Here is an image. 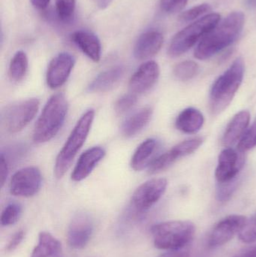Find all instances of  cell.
Wrapping results in <instances>:
<instances>
[{"label": "cell", "mask_w": 256, "mask_h": 257, "mask_svg": "<svg viewBox=\"0 0 256 257\" xmlns=\"http://www.w3.org/2000/svg\"><path fill=\"white\" fill-rule=\"evenodd\" d=\"M68 108L69 104L64 94L53 95L36 122L33 131V141L36 143L42 144L54 139L64 123Z\"/></svg>", "instance_id": "3"}, {"label": "cell", "mask_w": 256, "mask_h": 257, "mask_svg": "<svg viewBox=\"0 0 256 257\" xmlns=\"http://www.w3.org/2000/svg\"><path fill=\"white\" fill-rule=\"evenodd\" d=\"M165 178H153L141 184L132 195V207L137 212H144L151 208L162 198L166 190Z\"/></svg>", "instance_id": "8"}, {"label": "cell", "mask_w": 256, "mask_h": 257, "mask_svg": "<svg viewBox=\"0 0 256 257\" xmlns=\"http://www.w3.org/2000/svg\"><path fill=\"white\" fill-rule=\"evenodd\" d=\"M163 41L162 33L156 30L143 33L134 47V56L139 60H147L154 57L162 48Z\"/></svg>", "instance_id": "17"}, {"label": "cell", "mask_w": 256, "mask_h": 257, "mask_svg": "<svg viewBox=\"0 0 256 257\" xmlns=\"http://www.w3.org/2000/svg\"><path fill=\"white\" fill-rule=\"evenodd\" d=\"M105 149L99 146L93 147L83 153L72 172V179L75 182H80L87 178L105 157Z\"/></svg>", "instance_id": "16"}, {"label": "cell", "mask_w": 256, "mask_h": 257, "mask_svg": "<svg viewBox=\"0 0 256 257\" xmlns=\"http://www.w3.org/2000/svg\"><path fill=\"white\" fill-rule=\"evenodd\" d=\"M248 219L242 215H230L219 222L210 232L208 238L210 247H220L240 233Z\"/></svg>", "instance_id": "11"}, {"label": "cell", "mask_w": 256, "mask_h": 257, "mask_svg": "<svg viewBox=\"0 0 256 257\" xmlns=\"http://www.w3.org/2000/svg\"><path fill=\"white\" fill-rule=\"evenodd\" d=\"M28 70V58L22 51H18L14 55L9 65V76L15 82H20L24 79Z\"/></svg>", "instance_id": "25"}, {"label": "cell", "mask_w": 256, "mask_h": 257, "mask_svg": "<svg viewBox=\"0 0 256 257\" xmlns=\"http://www.w3.org/2000/svg\"><path fill=\"white\" fill-rule=\"evenodd\" d=\"M9 175V162L3 154L0 156V183L1 187L4 186Z\"/></svg>", "instance_id": "36"}, {"label": "cell", "mask_w": 256, "mask_h": 257, "mask_svg": "<svg viewBox=\"0 0 256 257\" xmlns=\"http://www.w3.org/2000/svg\"><path fill=\"white\" fill-rule=\"evenodd\" d=\"M94 117V110L90 109L86 111L69 135L56 160L54 174L57 178H63L69 170L72 161L87 140Z\"/></svg>", "instance_id": "4"}, {"label": "cell", "mask_w": 256, "mask_h": 257, "mask_svg": "<svg viewBox=\"0 0 256 257\" xmlns=\"http://www.w3.org/2000/svg\"><path fill=\"white\" fill-rule=\"evenodd\" d=\"M30 257H64L61 243L51 233L42 232Z\"/></svg>", "instance_id": "22"}, {"label": "cell", "mask_w": 256, "mask_h": 257, "mask_svg": "<svg viewBox=\"0 0 256 257\" xmlns=\"http://www.w3.org/2000/svg\"><path fill=\"white\" fill-rule=\"evenodd\" d=\"M157 142L154 139H148L137 148L131 160V166L135 171H141L150 166V160L156 151Z\"/></svg>", "instance_id": "24"}, {"label": "cell", "mask_w": 256, "mask_h": 257, "mask_svg": "<svg viewBox=\"0 0 256 257\" xmlns=\"http://www.w3.org/2000/svg\"><path fill=\"white\" fill-rule=\"evenodd\" d=\"M94 223L90 214L80 212L74 216L67 232V240L72 248L80 250L88 244L93 235Z\"/></svg>", "instance_id": "13"}, {"label": "cell", "mask_w": 256, "mask_h": 257, "mask_svg": "<svg viewBox=\"0 0 256 257\" xmlns=\"http://www.w3.org/2000/svg\"><path fill=\"white\" fill-rule=\"evenodd\" d=\"M244 21L242 12L230 13L201 39L194 53L195 58L207 60L232 45L241 33Z\"/></svg>", "instance_id": "1"}, {"label": "cell", "mask_w": 256, "mask_h": 257, "mask_svg": "<svg viewBox=\"0 0 256 257\" xmlns=\"http://www.w3.org/2000/svg\"><path fill=\"white\" fill-rule=\"evenodd\" d=\"M211 10V6L207 3L198 5L194 6L185 12H182L179 16V21L182 23H188L190 21H196L199 19L200 17L204 16L205 14L208 13Z\"/></svg>", "instance_id": "29"}, {"label": "cell", "mask_w": 256, "mask_h": 257, "mask_svg": "<svg viewBox=\"0 0 256 257\" xmlns=\"http://www.w3.org/2000/svg\"><path fill=\"white\" fill-rule=\"evenodd\" d=\"M220 21V15L210 13L201 17L177 33L171 41L168 54L171 57L183 55L212 30Z\"/></svg>", "instance_id": "6"}, {"label": "cell", "mask_w": 256, "mask_h": 257, "mask_svg": "<svg viewBox=\"0 0 256 257\" xmlns=\"http://www.w3.org/2000/svg\"><path fill=\"white\" fill-rule=\"evenodd\" d=\"M57 16L63 22L72 21L75 15L76 0H55Z\"/></svg>", "instance_id": "28"}, {"label": "cell", "mask_w": 256, "mask_h": 257, "mask_svg": "<svg viewBox=\"0 0 256 257\" xmlns=\"http://www.w3.org/2000/svg\"><path fill=\"white\" fill-rule=\"evenodd\" d=\"M245 4L249 9H255L256 8V0H246Z\"/></svg>", "instance_id": "41"}, {"label": "cell", "mask_w": 256, "mask_h": 257, "mask_svg": "<svg viewBox=\"0 0 256 257\" xmlns=\"http://www.w3.org/2000/svg\"><path fill=\"white\" fill-rule=\"evenodd\" d=\"M239 238L246 244L256 241V213L249 220H247L244 227L239 233Z\"/></svg>", "instance_id": "33"}, {"label": "cell", "mask_w": 256, "mask_h": 257, "mask_svg": "<svg viewBox=\"0 0 256 257\" xmlns=\"http://www.w3.org/2000/svg\"><path fill=\"white\" fill-rule=\"evenodd\" d=\"M187 3L188 0H160L159 5L165 13L174 14L183 10Z\"/></svg>", "instance_id": "34"}, {"label": "cell", "mask_w": 256, "mask_h": 257, "mask_svg": "<svg viewBox=\"0 0 256 257\" xmlns=\"http://www.w3.org/2000/svg\"><path fill=\"white\" fill-rule=\"evenodd\" d=\"M24 237H25V232L22 229L15 232L11 238L10 241L8 243L7 246H6V251L12 252L15 249L18 248V246L21 244L23 240H24Z\"/></svg>", "instance_id": "35"}, {"label": "cell", "mask_w": 256, "mask_h": 257, "mask_svg": "<svg viewBox=\"0 0 256 257\" xmlns=\"http://www.w3.org/2000/svg\"><path fill=\"white\" fill-rule=\"evenodd\" d=\"M203 142V138L195 137L177 144L152 161L149 166V173L153 175L168 169L179 159L193 154L201 147Z\"/></svg>", "instance_id": "9"}, {"label": "cell", "mask_w": 256, "mask_h": 257, "mask_svg": "<svg viewBox=\"0 0 256 257\" xmlns=\"http://www.w3.org/2000/svg\"><path fill=\"white\" fill-rule=\"evenodd\" d=\"M195 228L189 221H168L151 227L155 247L161 250H176L188 247L195 235Z\"/></svg>", "instance_id": "5"}, {"label": "cell", "mask_w": 256, "mask_h": 257, "mask_svg": "<svg viewBox=\"0 0 256 257\" xmlns=\"http://www.w3.org/2000/svg\"><path fill=\"white\" fill-rule=\"evenodd\" d=\"M72 40L90 60L96 63L100 60L102 45L94 33L87 30H78L72 35Z\"/></svg>", "instance_id": "19"}, {"label": "cell", "mask_w": 256, "mask_h": 257, "mask_svg": "<svg viewBox=\"0 0 256 257\" xmlns=\"http://www.w3.org/2000/svg\"><path fill=\"white\" fill-rule=\"evenodd\" d=\"M243 153H237L231 148H226L220 153L218 159L215 177L217 183L229 182L237 178L243 168L245 159Z\"/></svg>", "instance_id": "12"}, {"label": "cell", "mask_w": 256, "mask_h": 257, "mask_svg": "<svg viewBox=\"0 0 256 257\" xmlns=\"http://www.w3.org/2000/svg\"><path fill=\"white\" fill-rule=\"evenodd\" d=\"M153 110L150 107L141 108L126 119L122 126V133L126 138H132L139 133L150 122Z\"/></svg>", "instance_id": "23"}, {"label": "cell", "mask_w": 256, "mask_h": 257, "mask_svg": "<svg viewBox=\"0 0 256 257\" xmlns=\"http://www.w3.org/2000/svg\"><path fill=\"white\" fill-rule=\"evenodd\" d=\"M199 72L198 63L192 60L180 62L174 68V75L177 79L182 81H189L196 76Z\"/></svg>", "instance_id": "26"}, {"label": "cell", "mask_w": 256, "mask_h": 257, "mask_svg": "<svg viewBox=\"0 0 256 257\" xmlns=\"http://www.w3.org/2000/svg\"><path fill=\"white\" fill-rule=\"evenodd\" d=\"M250 122V113L247 111H241L237 113L228 123L222 136V143L226 148L240 142L244 133L247 130Z\"/></svg>", "instance_id": "18"}, {"label": "cell", "mask_w": 256, "mask_h": 257, "mask_svg": "<svg viewBox=\"0 0 256 257\" xmlns=\"http://www.w3.org/2000/svg\"><path fill=\"white\" fill-rule=\"evenodd\" d=\"M244 71V61L238 57L213 83L209 96V108L213 115L220 114L231 104L243 82Z\"/></svg>", "instance_id": "2"}, {"label": "cell", "mask_w": 256, "mask_h": 257, "mask_svg": "<svg viewBox=\"0 0 256 257\" xmlns=\"http://www.w3.org/2000/svg\"><path fill=\"white\" fill-rule=\"evenodd\" d=\"M239 180L237 178L229 181V182L217 183L216 187V196L219 202H225L231 199L235 190H237Z\"/></svg>", "instance_id": "30"}, {"label": "cell", "mask_w": 256, "mask_h": 257, "mask_svg": "<svg viewBox=\"0 0 256 257\" xmlns=\"http://www.w3.org/2000/svg\"><path fill=\"white\" fill-rule=\"evenodd\" d=\"M137 102H138V98H137L136 94L133 93H128V94L121 96L116 102L114 109L117 114H123L130 111L135 106Z\"/></svg>", "instance_id": "32"}, {"label": "cell", "mask_w": 256, "mask_h": 257, "mask_svg": "<svg viewBox=\"0 0 256 257\" xmlns=\"http://www.w3.org/2000/svg\"><path fill=\"white\" fill-rule=\"evenodd\" d=\"M40 102L38 99H26L6 107L2 112V123L9 133L22 131L39 111Z\"/></svg>", "instance_id": "7"}, {"label": "cell", "mask_w": 256, "mask_h": 257, "mask_svg": "<svg viewBox=\"0 0 256 257\" xmlns=\"http://www.w3.org/2000/svg\"><path fill=\"white\" fill-rule=\"evenodd\" d=\"M22 213V207L18 203L9 204L6 208L3 209L1 214L2 226H9L15 224L19 220Z\"/></svg>", "instance_id": "27"}, {"label": "cell", "mask_w": 256, "mask_h": 257, "mask_svg": "<svg viewBox=\"0 0 256 257\" xmlns=\"http://www.w3.org/2000/svg\"><path fill=\"white\" fill-rule=\"evenodd\" d=\"M204 123V117L199 110L187 108L183 110L177 116L175 126L177 130L186 134L198 133Z\"/></svg>", "instance_id": "21"}, {"label": "cell", "mask_w": 256, "mask_h": 257, "mask_svg": "<svg viewBox=\"0 0 256 257\" xmlns=\"http://www.w3.org/2000/svg\"><path fill=\"white\" fill-rule=\"evenodd\" d=\"M51 0H31L32 4L39 10H44L48 7Z\"/></svg>", "instance_id": "38"}, {"label": "cell", "mask_w": 256, "mask_h": 257, "mask_svg": "<svg viewBox=\"0 0 256 257\" xmlns=\"http://www.w3.org/2000/svg\"><path fill=\"white\" fill-rule=\"evenodd\" d=\"M157 257H192L189 247L171 250L166 253H162Z\"/></svg>", "instance_id": "37"}, {"label": "cell", "mask_w": 256, "mask_h": 257, "mask_svg": "<svg viewBox=\"0 0 256 257\" xmlns=\"http://www.w3.org/2000/svg\"><path fill=\"white\" fill-rule=\"evenodd\" d=\"M256 147V119L247 128L237 145V150L241 153L250 151Z\"/></svg>", "instance_id": "31"}, {"label": "cell", "mask_w": 256, "mask_h": 257, "mask_svg": "<svg viewBox=\"0 0 256 257\" xmlns=\"http://www.w3.org/2000/svg\"><path fill=\"white\" fill-rule=\"evenodd\" d=\"M160 69L156 62L147 61L143 63L131 77L129 89L131 93L141 94L152 88L159 79Z\"/></svg>", "instance_id": "15"}, {"label": "cell", "mask_w": 256, "mask_h": 257, "mask_svg": "<svg viewBox=\"0 0 256 257\" xmlns=\"http://www.w3.org/2000/svg\"><path fill=\"white\" fill-rule=\"evenodd\" d=\"M235 257H256V248L240 253Z\"/></svg>", "instance_id": "40"}, {"label": "cell", "mask_w": 256, "mask_h": 257, "mask_svg": "<svg viewBox=\"0 0 256 257\" xmlns=\"http://www.w3.org/2000/svg\"><path fill=\"white\" fill-rule=\"evenodd\" d=\"M42 176L40 170L34 166L24 168L15 172L10 181L11 194L19 197H31L40 190Z\"/></svg>", "instance_id": "10"}, {"label": "cell", "mask_w": 256, "mask_h": 257, "mask_svg": "<svg viewBox=\"0 0 256 257\" xmlns=\"http://www.w3.org/2000/svg\"><path fill=\"white\" fill-rule=\"evenodd\" d=\"M99 9H105L110 6L113 0H93Z\"/></svg>", "instance_id": "39"}, {"label": "cell", "mask_w": 256, "mask_h": 257, "mask_svg": "<svg viewBox=\"0 0 256 257\" xmlns=\"http://www.w3.org/2000/svg\"><path fill=\"white\" fill-rule=\"evenodd\" d=\"M125 69L121 66H114L103 71L94 78L88 87L93 93H105L118 85L124 75Z\"/></svg>", "instance_id": "20"}, {"label": "cell", "mask_w": 256, "mask_h": 257, "mask_svg": "<svg viewBox=\"0 0 256 257\" xmlns=\"http://www.w3.org/2000/svg\"><path fill=\"white\" fill-rule=\"evenodd\" d=\"M75 63V58L69 53H60L56 56L50 62L47 70V85L53 90L62 87L67 81Z\"/></svg>", "instance_id": "14"}]
</instances>
